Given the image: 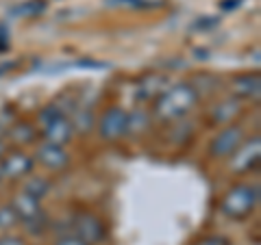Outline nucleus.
<instances>
[{"mask_svg": "<svg viewBox=\"0 0 261 245\" xmlns=\"http://www.w3.org/2000/svg\"><path fill=\"white\" fill-rule=\"evenodd\" d=\"M33 167H35V159L29 157L27 152H11L5 154L0 159V171H3V178H11V180H20V178H27Z\"/></svg>", "mask_w": 261, "mask_h": 245, "instance_id": "0eeeda50", "label": "nucleus"}, {"mask_svg": "<svg viewBox=\"0 0 261 245\" xmlns=\"http://www.w3.org/2000/svg\"><path fill=\"white\" fill-rule=\"evenodd\" d=\"M116 7H130V9H144L148 7V0H109Z\"/></svg>", "mask_w": 261, "mask_h": 245, "instance_id": "412c9836", "label": "nucleus"}, {"mask_svg": "<svg viewBox=\"0 0 261 245\" xmlns=\"http://www.w3.org/2000/svg\"><path fill=\"white\" fill-rule=\"evenodd\" d=\"M11 208L15 210V215H18L20 222H24V224H29V222H33L35 217L42 215V206H39V200L33 198V195H29L27 191H22V193L15 195L13 202H11Z\"/></svg>", "mask_w": 261, "mask_h": 245, "instance_id": "9d476101", "label": "nucleus"}, {"mask_svg": "<svg viewBox=\"0 0 261 245\" xmlns=\"http://www.w3.org/2000/svg\"><path fill=\"white\" fill-rule=\"evenodd\" d=\"M146 128H148V117H146L142 111L130 113L128 119H126V135H137V133H144Z\"/></svg>", "mask_w": 261, "mask_h": 245, "instance_id": "f3484780", "label": "nucleus"}, {"mask_svg": "<svg viewBox=\"0 0 261 245\" xmlns=\"http://www.w3.org/2000/svg\"><path fill=\"white\" fill-rule=\"evenodd\" d=\"M220 24V18H211V15H202L200 20H196L194 22V28H198V30H207V28H214Z\"/></svg>", "mask_w": 261, "mask_h": 245, "instance_id": "aec40b11", "label": "nucleus"}, {"mask_svg": "<svg viewBox=\"0 0 261 245\" xmlns=\"http://www.w3.org/2000/svg\"><path fill=\"white\" fill-rule=\"evenodd\" d=\"M20 217L15 215V210L11 206H3L0 208V230H9V228L18 226Z\"/></svg>", "mask_w": 261, "mask_h": 245, "instance_id": "a211bd4d", "label": "nucleus"}, {"mask_svg": "<svg viewBox=\"0 0 261 245\" xmlns=\"http://www.w3.org/2000/svg\"><path fill=\"white\" fill-rule=\"evenodd\" d=\"M168 83V78L166 76H159V74H152V76H148L142 83V87H140V94H142V98H152V96H159L161 91H163V87H157V85H166Z\"/></svg>", "mask_w": 261, "mask_h": 245, "instance_id": "4468645a", "label": "nucleus"}, {"mask_svg": "<svg viewBox=\"0 0 261 245\" xmlns=\"http://www.w3.org/2000/svg\"><path fill=\"white\" fill-rule=\"evenodd\" d=\"M3 157H5V143L0 141V159H3Z\"/></svg>", "mask_w": 261, "mask_h": 245, "instance_id": "bb28decb", "label": "nucleus"}, {"mask_svg": "<svg viewBox=\"0 0 261 245\" xmlns=\"http://www.w3.org/2000/svg\"><path fill=\"white\" fill-rule=\"evenodd\" d=\"M55 245H87V243L81 239V236H76V234H63V236L57 239Z\"/></svg>", "mask_w": 261, "mask_h": 245, "instance_id": "4be33fe9", "label": "nucleus"}, {"mask_svg": "<svg viewBox=\"0 0 261 245\" xmlns=\"http://www.w3.org/2000/svg\"><path fill=\"white\" fill-rule=\"evenodd\" d=\"M259 204V187L235 185L220 200V213L228 219H246Z\"/></svg>", "mask_w": 261, "mask_h": 245, "instance_id": "f03ea898", "label": "nucleus"}, {"mask_svg": "<svg viewBox=\"0 0 261 245\" xmlns=\"http://www.w3.org/2000/svg\"><path fill=\"white\" fill-rule=\"evenodd\" d=\"M9 50V28L0 24V52Z\"/></svg>", "mask_w": 261, "mask_h": 245, "instance_id": "b1692460", "label": "nucleus"}, {"mask_svg": "<svg viewBox=\"0 0 261 245\" xmlns=\"http://www.w3.org/2000/svg\"><path fill=\"white\" fill-rule=\"evenodd\" d=\"M61 115H65V113L61 111L59 104H48V107L39 113V121H42V126H46V124H50V121H55L57 117H61Z\"/></svg>", "mask_w": 261, "mask_h": 245, "instance_id": "6ab92c4d", "label": "nucleus"}, {"mask_svg": "<svg viewBox=\"0 0 261 245\" xmlns=\"http://www.w3.org/2000/svg\"><path fill=\"white\" fill-rule=\"evenodd\" d=\"M240 102L238 100H224L214 107V111H211V121L214 124H231V121H235V117L240 115Z\"/></svg>", "mask_w": 261, "mask_h": 245, "instance_id": "f8f14e48", "label": "nucleus"}, {"mask_svg": "<svg viewBox=\"0 0 261 245\" xmlns=\"http://www.w3.org/2000/svg\"><path fill=\"white\" fill-rule=\"evenodd\" d=\"M126 119L128 113L120 107H111L102 113L100 121H98V133L105 141H118L120 137L126 135Z\"/></svg>", "mask_w": 261, "mask_h": 245, "instance_id": "20e7f679", "label": "nucleus"}, {"mask_svg": "<svg viewBox=\"0 0 261 245\" xmlns=\"http://www.w3.org/2000/svg\"><path fill=\"white\" fill-rule=\"evenodd\" d=\"M72 133H74V124L61 115V117H57L55 121H50V124H46L44 126V141L46 143H53V145H68L72 141Z\"/></svg>", "mask_w": 261, "mask_h": 245, "instance_id": "6e6552de", "label": "nucleus"}, {"mask_svg": "<svg viewBox=\"0 0 261 245\" xmlns=\"http://www.w3.org/2000/svg\"><path fill=\"white\" fill-rule=\"evenodd\" d=\"M35 161L39 165H44L48 169H63L65 165L70 163V157L61 145H53V143H46L39 145L37 148V154H35Z\"/></svg>", "mask_w": 261, "mask_h": 245, "instance_id": "1a4fd4ad", "label": "nucleus"}, {"mask_svg": "<svg viewBox=\"0 0 261 245\" xmlns=\"http://www.w3.org/2000/svg\"><path fill=\"white\" fill-rule=\"evenodd\" d=\"M196 245H231V243H228V239H224V236L214 234V236H205V239H200Z\"/></svg>", "mask_w": 261, "mask_h": 245, "instance_id": "5701e85b", "label": "nucleus"}, {"mask_svg": "<svg viewBox=\"0 0 261 245\" xmlns=\"http://www.w3.org/2000/svg\"><path fill=\"white\" fill-rule=\"evenodd\" d=\"M44 11H46V3H44V0H27L24 5L15 7L11 13L18 15V18H37V15L44 13Z\"/></svg>", "mask_w": 261, "mask_h": 245, "instance_id": "ddd939ff", "label": "nucleus"}, {"mask_svg": "<svg viewBox=\"0 0 261 245\" xmlns=\"http://www.w3.org/2000/svg\"><path fill=\"white\" fill-rule=\"evenodd\" d=\"M198 102V91L190 83H178L163 89L154 100V115L161 121H174L190 113Z\"/></svg>", "mask_w": 261, "mask_h": 245, "instance_id": "f257e3e1", "label": "nucleus"}, {"mask_svg": "<svg viewBox=\"0 0 261 245\" xmlns=\"http://www.w3.org/2000/svg\"><path fill=\"white\" fill-rule=\"evenodd\" d=\"M0 245H27L20 236H5V239H0Z\"/></svg>", "mask_w": 261, "mask_h": 245, "instance_id": "a878e982", "label": "nucleus"}, {"mask_svg": "<svg viewBox=\"0 0 261 245\" xmlns=\"http://www.w3.org/2000/svg\"><path fill=\"white\" fill-rule=\"evenodd\" d=\"M231 169L235 174H246V171L255 169L261 159V141L259 137H252L248 141H242V145L231 154Z\"/></svg>", "mask_w": 261, "mask_h": 245, "instance_id": "39448f33", "label": "nucleus"}, {"mask_svg": "<svg viewBox=\"0 0 261 245\" xmlns=\"http://www.w3.org/2000/svg\"><path fill=\"white\" fill-rule=\"evenodd\" d=\"M22 191H27L29 195H33V198H37V200H42L48 195V191H50V182L44 180V178H29Z\"/></svg>", "mask_w": 261, "mask_h": 245, "instance_id": "2eb2a0df", "label": "nucleus"}, {"mask_svg": "<svg viewBox=\"0 0 261 245\" xmlns=\"http://www.w3.org/2000/svg\"><path fill=\"white\" fill-rule=\"evenodd\" d=\"M231 89L233 94L238 98H259V91H261V78L259 74H240L233 78L231 83Z\"/></svg>", "mask_w": 261, "mask_h": 245, "instance_id": "9b49d317", "label": "nucleus"}, {"mask_svg": "<svg viewBox=\"0 0 261 245\" xmlns=\"http://www.w3.org/2000/svg\"><path fill=\"white\" fill-rule=\"evenodd\" d=\"M0 180H3V171H0Z\"/></svg>", "mask_w": 261, "mask_h": 245, "instance_id": "cd10ccee", "label": "nucleus"}, {"mask_svg": "<svg viewBox=\"0 0 261 245\" xmlns=\"http://www.w3.org/2000/svg\"><path fill=\"white\" fill-rule=\"evenodd\" d=\"M74 230H76L74 234L81 236L87 245L100 243L105 239V234H107L105 224L100 222V217H96L94 213H87V210L74 215Z\"/></svg>", "mask_w": 261, "mask_h": 245, "instance_id": "423d86ee", "label": "nucleus"}, {"mask_svg": "<svg viewBox=\"0 0 261 245\" xmlns=\"http://www.w3.org/2000/svg\"><path fill=\"white\" fill-rule=\"evenodd\" d=\"M244 3V0H220L218 7L222 11H233V9H238V7Z\"/></svg>", "mask_w": 261, "mask_h": 245, "instance_id": "393cba45", "label": "nucleus"}, {"mask_svg": "<svg viewBox=\"0 0 261 245\" xmlns=\"http://www.w3.org/2000/svg\"><path fill=\"white\" fill-rule=\"evenodd\" d=\"M242 141H244V128L240 124H228L211 139L209 154L214 159H226L240 148Z\"/></svg>", "mask_w": 261, "mask_h": 245, "instance_id": "7ed1b4c3", "label": "nucleus"}, {"mask_svg": "<svg viewBox=\"0 0 261 245\" xmlns=\"http://www.w3.org/2000/svg\"><path fill=\"white\" fill-rule=\"evenodd\" d=\"M9 137L13 139L15 143H31L33 139H35V130H33V126L20 121V124H15V126L9 130Z\"/></svg>", "mask_w": 261, "mask_h": 245, "instance_id": "dca6fc26", "label": "nucleus"}]
</instances>
